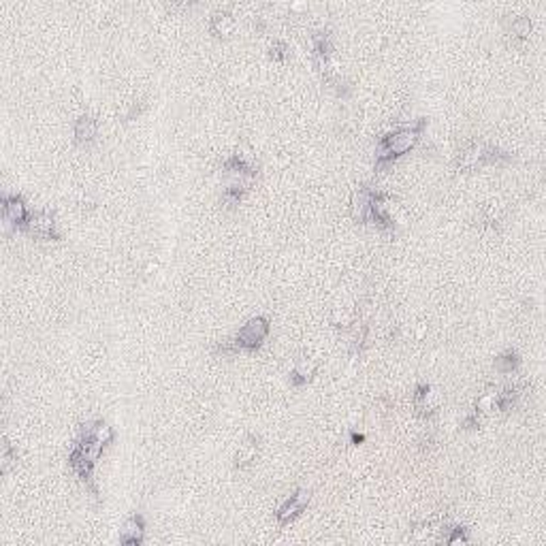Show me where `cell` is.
Returning <instances> with one entry per match:
<instances>
[{
    "label": "cell",
    "mask_w": 546,
    "mask_h": 546,
    "mask_svg": "<svg viewBox=\"0 0 546 546\" xmlns=\"http://www.w3.org/2000/svg\"><path fill=\"white\" fill-rule=\"evenodd\" d=\"M116 433L113 429L105 423V420H92L86 423L79 431V438L75 442L73 452L69 455V465L71 469L77 474V478L86 484L92 486V491L96 493L94 484H92V472L94 465L99 461V457L103 455L105 446H109L113 442Z\"/></svg>",
    "instance_id": "1"
},
{
    "label": "cell",
    "mask_w": 546,
    "mask_h": 546,
    "mask_svg": "<svg viewBox=\"0 0 546 546\" xmlns=\"http://www.w3.org/2000/svg\"><path fill=\"white\" fill-rule=\"evenodd\" d=\"M425 122H416L412 126H403V128H397L393 133H389L386 137L380 139L378 143V165H389L393 162L395 158L403 156L406 152H410L418 141H420V130H423Z\"/></svg>",
    "instance_id": "2"
},
{
    "label": "cell",
    "mask_w": 546,
    "mask_h": 546,
    "mask_svg": "<svg viewBox=\"0 0 546 546\" xmlns=\"http://www.w3.org/2000/svg\"><path fill=\"white\" fill-rule=\"evenodd\" d=\"M269 335V323L267 318L262 316H256V318H250L239 331L237 335L228 342V344H222L218 348V352L222 355H235L239 350H245V352H252L256 350Z\"/></svg>",
    "instance_id": "3"
},
{
    "label": "cell",
    "mask_w": 546,
    "mask_h": 546,
    "mask_svg": "<svg viewBox=\"0 0 546 546\" xmlns=\"http://www.w3.org/2000/svg\"><path fill=\"white\" fill-rule=\"evenodd\" d=\"M24 230H26L28 235L37 237V239H48V241L60 239V233L56 230V220H54V216H50V213H45V211H35V213H30V218H28Z\"/></svg>",
    "instance_id": "4"
},
{
    "label": "cell",
    "mask_w": 546,
    "mask_h": 546,
    "mask_svg": "<svg viewBox=\"0 0 546 546\" xmlns=\"http://www.w3.org/2000/svg\"><path fill=\"white\" fill-rule=\"evenodd\" d=\"M308 501H310V495H308L306 491L293 493V495L278 508V512H276L280 525H289V523H293L297 516H301V512H306V508H308Z\"/></svg>",
    "instance_id": "5"
},
{
    "label": "cell",
    "mask_w": 546,
    "mask_h": 546,
    "mask_svg": "<svg viewBox=\"0 0 546 546\" xmlns=\"http://www.w3.org/2000/svg\"><path fill=\"white\" fill-rule=\"evenodd\" d=\"M3 218H5V222L24 228L30 218V211L20 196H5L3 199Z\"/></svg>",
    "instance_id": "6"
},
{
    "label": "cell",
    "mask_w": 546,
    "mask_h": 546,
    "mask_svg": "<svg viewBox=\"0 0 546 546\" xmlns=\"http://www.w3.org/2000/svg\"><path fill=\"white\" fill-rule=\"evenodd\" d=\"M143 535H145V520L141 514H133L120 531V542L126 546H137L143 542Z\"/></svg>",
    "instance_id": "7"
},
{
    "label": "cell",
    "mask_w": 546,
    "mask_h": 546,
    "mask_svg": "<svg viewBox=\"0 0 546 546\" xmlns=\"http://www.w3.org/2000/svg\"><path fill=\"white\" fill-rule=\"evenodd\" d=\"M96 130H99L96 120L90 118V116H82L75 122V141L77 143H90L96 137Z\"/></svg>",
    "instance_id": "8"
},
{
    "label": "cell",
    "mask_w": 546,
    "mask_h": 546,
    "mask_svg": "<svg viewBox=\"0 0 546 546\" xmlns=\"http://www.w3.org/2000/svg\"><path fill=\"white\" fill-rule=\"evenodd\" d=\"M254 457H256V444H254V438H250V442L239 446V450L235 455V465L237 467H245V465H250L254 461Z\"/></svg>",
    "instance_id": "9"
},
{
    "label": "cell",
    "mask_w": 546,
    "mask_h": 546,
    "mask_svg": "<svg viewBox=\"0 0 546 546\" xmlns=\"http://www.w3.org/2000/svg\"><path fill=\"white\" fill-rule=\"evenodd\" d=\"M233 30V18L228 16V13H216L213 18H211V33L213 35H218V37H224V35H228Z\"/></svg>",
    "instance_id": "10"
},
{
    "label": "cell",
    "mask_w": 546,
    "mask_h": 546,
    "mask_svg": "<svg viewBox=\"0 0 546 546\" xmlns=\"http://www.w3.org/2000/svg\"><path fill=\"white\" fill-rule=\"evenodd\" d=\"M518 363H520V359L516 357V352H506L499 359H495V369L499 374H512L518 367Z\"/></svg>",
    "instance_id": "11"
},
{
    "label": "cell",
    "mask_w": 546,
    "mask_h": 546,
    "mask_svg": "<svg viewBox=\"0 0 546 546\" xmlns=\"http://www.w3.org/2000/svg\"><path fill=\"white\" fill-rule=\"evenodd\" d=\"M510 33H512L516 39H527L529 33H531V22H529V18H518V20H514Z\"/></svg>",
    "instance_id": "12"
},
{
    "label": "cell",
    "mask_w": 546,
    "mask_h": 546,
    "mask_svg": "<svg viewBox=\"0 0 546 546\" xmlns=\"http://www.w3.org/2000/svg\"><path fill=\"white\" fill-rule=\"evenodd\" d=\"M284 52H286V48H284V43H273L271 45V58H276V60H282L284 58Z\"/></svg>",
    "instance_id": "13"
}]
</instances>
